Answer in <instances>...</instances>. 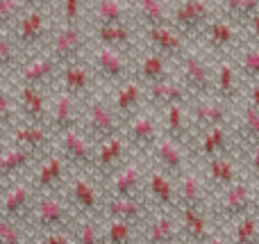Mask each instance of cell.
<instances>
[{
  "mask_svg": "<svg viewBox=\"0 0 259 244\" xmlns=\"http://www.w3.org/2000/svg\"><path fill=\"white\" fill-rule=\"evenodd\" d=\"M59 73V66L48 57V55H36L27 64H21L16 71L18 87H32V89L46 91L55 82Z\"/></svg>",
  "mask_w": 259,
  "mask_h": 244,
  "instance_id": "cell-15",
  "label": "cell"
},
{
  "mask_svg": "<svg viewBox=\"0 0 259 244\" xmlns=\"http://www.w3.org/2000/svg\"><path fill=\"white\" fill-rule=\"evenodd\" d=\"M32 244H73V237L71 233H46L39 240H32Z\"/></svg>",
  "mask_w": 259,
  "mask_h": 244,
  "instance_id": "cell-52",
  "label": "cell"
},
{
  "mask_svg": "<svg viewBox=\"0 0 259 244\" xmlns=\"http://www.w3.org/2000/svg\"><path fill=\"white\" fill-rule=\"evenodd\" d=\"M94 39L98 46L125 55L137 46V27L134 25H112L94 30Z\"/></svg>",
  "mask_w": 259,
  "mask_h": 244,
  "instance_id": "cell-30",
  "label": "cell"
},
{
  "mask_svg": "<svg viewBox=\"0 0 259 244\" xmlns=\"http://www.w3.org/2000/svg\"><path fill=\"white\" fill-rule=\"evenodd\" d=\"M21 5L27 9H44L46 5H48V0H21Z\"/></svg>",
  "mask_w": 259,
  "mask_h": 244,
  "instance_id": "cell-53",
  "label": "cell"
},
{
  "mask_svg": "<svg viewBox=\"0 0 259 244\" xmlns=\"http://www.w3.org/2000/svg\"><path fill=\"white\" fill-rule=\"evenodd\" d=\"M180 226L175 213H155V217L146 219L141 233V244H180Z\"/></svg>",
  "mask_w": 259,
  "mask_h": 244,
  "instance_id": "cell-20",
  "label": "cell"
},
{
  "mask_svg": "<svg viewBox=\"0 0 259 244\" xmlns=\"http://www.w3.org/2000/svg\"><path fill=\"white\" fill-rule=\"evenodd\" d=\"M134 12L130 0H94L89 12V25L94 30L112 25H132Z\"/></svg>",
  "mask_w": 259,
  "mask_h": 244,
  "instance_id": "cell-12",
  "label": "cell"
},
{
  "mask_svg": "<svg viewBox=\"0 0 259 244\" xmlns=\"http://www.w3.org/2000/svg\"><path fill=\"white\" fill-rule=\"evenodd\" d=\"M259 237V228H257V215L250 213L246 217L234 222V231H232V240L230 244H257Z\"/></svg>",
  "mask_w": 259,
  "mask_h": 244,
  "instance_id": "cell-45",
  "label": "cell"
},
{
  "mask_svg": "<svg viewBox=\"0 0 259 244\" xmlns=\"http://www.w3.org/2000/svg\"><path fill=\"white\" fill-rule=\"evenodd\" d=\"M84 53H87V34L82 27H59V32L53 34L48 57L59 68L80 62Z\"/></svg>",
  "mask_w": 259,
  "mask_h": 244,
  "instance_id": "cell-8",
  "label": "cell"
},
{
  "mask_svg": "<svg viewBox=\"0 0 259 244\" xmlns=\"http://www.w3.org/2000/svg\"><path fill=\"white\" fill-rule=\"evenodd\" d=\"M59 71H62V85H64L62 91H66L68 96L80 98V96H84L89 91L91 78H89V68L84 64L75 62V64H68V66H62Z\"/></svg>",
  "mask_w": 259,
  "mask_h": 244,
  "instance_id": "cell-41",
  "label": "cell"
},
{
  "mask_svg": "<svg viewBox=\"0 0 259 244\" xmlns=\"http://www.w3.org/2000/svg\"><path fill=\"white\" fill-rule=\"evenodd\" d=\"M80 128V105L77 98L68 96L66 91H59L53 100V108H48V130L50 132H68Z\"/></svg>",
  "mask_w": 259,
  "mask_h": 244,
  "instance_id": "cell-17",
  "label": "cell"
},
{
  "mask_svg": "<svg viewBox=\"0 0 259 244\" xmlns=\"http://www.w3.org/2000/svg\"><path fill=\"white\" fill-rule=\"evenodd\" d=\"M255 205H257L255 181H237L228 190L219 192V201L214 203V213L219 219L237 222V219L255 213Z\"/></svg>",
  "mask_w": 259,
  "mask_h": 244,
  "instance_id": "cell-3",
  "label": "cell"
},
{
  "mask_svg": "<svg viewBox=\"0 0 259 244\" xmlns=\"http://www.w3.org/2000/svg\"><path fill=\"white\" fill-rule=\"evenodd\" d=\"M123 164H125V140H123L121 135L109 137V140L100 142V144L96 146L91 171H94L100 181H107Z\"/></svg>",
  "mask_w": 259,
  "mask_h": 244,
  "instance_id": "cell-13",
  "label": "cell"
},
{
  "mask_svg": "<svg viewBox=\"0 0 259 244\" xmlns=\"http://www.w3.org/2000/svg\"><path fill=\"white\" fill-rule=\"evenodd\" d=\"M14 146L27 151L39 160V155H48L50 151V130L48 126H34V123H21L14 128Z\"/></svg>",
  "mask_w": 259,
  "mask_h": 244,
  "instance_id": "cell-24",
  "label": "cell"
},
{
  "mask_svg": "<svg viewBox=\"0 0 259 244\" xmlns=\"http://www.w3.org/2000/svg\"><path fill=\"white\" fill-rule=\"evenodd\" d=\"M82 112L84 114H80V119H82L80 132L91 142V144L98 146L100 142L109 140V137L121 135L123 123L114 117L109 103H105V100H100V98H91L89 103L84 105Z\"/></svg>",
  "mask_w": 259,
  "mask_h": 244,
  "instance_id": "cell-2",
  "label": "cell"
},
{
  "mask_svg": "<svg viewBox=\"0 0 259 244\" xmlns=\"http://www.w3.org/2000/svg\"><path fill=\"white\" fill-rule=\"evenodd\" d=\"M0 244H32V240L23 224L0 217Z\"/></svg>",
  "mask_w": 259,
  "mask_h": 244,
  "instance_id": "cell-48",
  "label": "cell"
},
{
  "mask_svg": "<svg viewBox=\"0 0 259 244\" xmlns=\"http://www.w3.org/2000/svg\"><path fill=\"white\" fill-rule=\"evenodd\" d=\"M223 7L230 23L248 25L259 18V0H223Z\"/></svg>",
  "mask_w": 259,
  "mask_h": 244,
  "instance_id": "cell-42",
  "label": "cell"
},
{
  "mask_svg": "<svg viewBox=\"0 0 259 244\" xmlns=\"http://www.w3.org/2000/svg\"><path fill=\"white\" fill-rule=\"evenodd\" d=\"M25 7L21 5V0H0V32L5 27H14L16 21L23 16Z\"/></svg>",
  "mask_w": 259,
  "mask_h": 244,
  "instance_id": "cell-49",
  "label": "cell"
},
{
  "mask_svg": "<svg viewBox=\"0 0 259 244\" xmlns=\"http://www.w3.org/2000/svg\"><path fill=\"white\" fill-rule=\"evenodd\" d=\"M189 121L184 114V105H168L164 110V137L175 144L184 146L189 142Z\"/></svg>",
  "mask_w": 259,
  "mask_h": 244,
  "instance_id": "cell-39",
  "label": "cell"
},
{
  "mask_svg": "<svg viewBox=\"0 0 259 244\" xmlns=\"http://www.w3.org/2000/svg\"><path fill=\"white\" fill-rule=\"evenodd\" d=\"M137 23L143 30L168 25V9L164 0H130Z\"/></svg>",
  "mask_w": 259,
  "mask_h": 244,
  "instance_id": "cell-36",
  "label": "cell"
},
{
  "mask_svg": "<svg viewBox=\"0 0 259 244\" xmlns=\"http://www.w3.org/2000/svg\"><path fill=\"white\" fill-rule=\"evenodd\" d=\"M66 203L75 215H82V219H94L96 215L103 213L105 196L103 192L96 187V183L84 173H77L68 185Z\"/></svg>",
  "mask_w": 259,
  "mask_h": 244,
  "instance_id": "cell-6",
  "label": "cell"
},
{
  "mask_svg": "<svg viewBox=\"0 0 259 244\" xmlns=\"http://www.w3.org/2000/svg\"><path fill=\"white\" fill-rule=\"evenodd\" d=\"M34 199H36V192L32 190L30 181H14L5 190L3 199H0V217L23 224V219H25Z\"/></svg>",
  "mask_w": 259,
  "mask_h": 244,
  "instance_id": "cell-11",
  "label": "cell"
},
{
  "mask_svg": "<svg viewBox=\"0 0 259 244\" xmlns=\"http://www.w3.org/2000/svg\"><path fill=\"white\" fill-rule=\"evenodd\" d=\"M209 21H214V9L209 0H182L173 9L170 27L184 39V37L200 34L209 25Z\"/></svg>",
  "mask_w": 259,
  "mask_h": 244,
  "instance_id": "cell-4",
  "label": "cell"
},
{
  "mask_svg": "<svg viewBox=\"0 0 259 244\" xmlns=\"http://www.w3.org/2000/svg\"><path fill=\"white\" fill-rule=\"evenodd\" d=\"M125 123H127V135L123 137V140L130 142L139 153H148V151H152L155 142L159 140V130H157L155 119L148 117V114H143V112H137Z\"/></svg>",
  "mask_w": 259,
  "mask_h": 244,
  "instance_id": "cell-26",
  "label": "cell"
},
{
  "mask_svg": "<svg viewBox=\"0 0 259 244\" xmlns=\"http://www.w3.org/2000/svg\"><path fill=\"white\" fill-rule=\"evenodd\" d=\"M202 34H205L207 46L219 55L234 53L239 46L237 27H234V23H230L228 18H214V21H209V25L202 30Z\"/></svg>",
  "mask_w": 259,
  "mask_h": 244,
  "instance_id": "cell-29",
  "label": "cell"
},
{
  "mask_svg": "<svg viewBox=\"0 0 259 244\" xmlns=\"http://www.w3.org/2000/svg\"><path fill=\"white\" fill-rule=\"evenodd\" d=\"M103 210H105V217L107 219L125 222V224H132V226H141V224L150 217V210H148V205L143 199H118V196H107Z\"/></svg>",
  "mask_w": 259,
  "mask_h": 244,
  "instance_id": "cell-21",
  "label": "cell"
},
{
  "mask_svg": "<svg viewBox=\"0 0 259 244\" xmlns=\"http://www.w3.org/2000/svg\"><path fill=\"white\" fill-rule=\"evenodd\" d=\"M12 34H14L12 41L21 48V53L36 50L50 34L48 14L44 9H27V12H23V16L12 27Z\"/></svg>",
  "mask_w": 259,
  "mask_h": 244,
  "instance_id": "cell-5",
  "label": "cell"
},
{
  "mask_svg": "<svg viewBox=\"0 0 259 244\" xmlns=\"http://www.w3.org/2000/svg\"><path fill=\"white\" fill-rule=\"evenodd\" d=\"M66 183V162L57 153H48L39 158L30 185L36 194H59V187Z\"/></svg>",
  "mask_w": 259,
  "mask_h": 244,
  "instance_id": "cell-9",
  "label": "cell"
},
{
  "mask_svg": "<svg viewBox=\"0 0 259 244\" xmlns=\"http://www.w3.org/2000/svg\"><path fill=\"white\" fill-rule=\"evenodd\" d=\"M150 201L155 213H175L178 199H175V181L166 176L159 169L148 171L146 183H143V201Z\"/></svg>",
  "mask_w": 259,
  "mask_h": 244,
  "instance_id": "cell-10",
  "label": "cell"
},
{
  "mask_svg": "<svg viewBox=\"0 0 259 244\" xmlns=\"http://www.w3.org/2000/svg\"><path fill=\"white\" fill-rule=\"evenodd\" d=\"M155 151L157 164H159V171H164L166 176H170L173 181H178L184 171H187V153H184V146L175 144V142L166 140V137H159L152 146Z\"/></svg>",
  "mask_w": 259,
  "mask_h": 244,
  "instance_id": "cell-22",
  "label": "cell"
},
{
  "mask_svg": "<svg viewBox=\"0 0 259 244\" xmlns=\"http://www.w3.org/2000/svg\"><path fill=\"white\" fill-rule=\"evenodd\" d=\"M16 110L23 114L25 123L48 126V100L44 91L32 89V87H18Z\"/></svg>",
  "mask_w": 259,
  "mask_h": 244,
  "instance_id": "cell-25",
  "label": "cell"
},
{
  "mask_svg": "<svg viewBox=\"0 0 259 244\" xmlns=\"http://www.w3.org/2000/svg\"><path fill=\"white\" fill-rule=\"evenodd\" d=\"M75 222V213L66 203V199L59 194H36L23 219V226L27 233L46 235V233H71Z\"/></svg>",
  "mask_w": 259,
  "mask_h": 244,
  "instance_id": "cell-1",
  "label": "cell"
},
{
  "mask_svg": "<svg viewBox=\"0 0 259 244\" xmlns=\"http://www.w3.org/2000/svg\"><path fill=\"white\" fill-rule=\"evenodd\" d=\"M175 199H178V208H205L207 190L200 173L193 171V169H187L175 181Z\"/></svg>",
  "mask_w": 259,
  "mask_h": 244,
  "instance_id": "cell-23",
  "label": "cell"
},
{
  "mask_svg": "<svg viewBox=\"0 0 259 244\" xmlns=\"http://www.w3.org/2000/svg\"><path fill=\"white\" fill-rule=\"evenodd\" d=\"M170 78V71H168V62H166L161 55L157 53H146L141 55L139 59V66H137V82L143 87H152L157 82L166 80Z\"/></svg>",
  "mask_w": 259,
  "mask_h": 244,
  "instance_id": "cell-37",
  "label": "cell"
},
{
  "mask_svg": "<svg viewBox=\"0 0 259 244\" xmlns=\"http://www.w3.org/2000/svg\"><path fill=\"white\" fill-rule=\"evenodd\" d=\"M82 0H62V27H80Z\"/></svg>",
  "mask_w": 259,
  "mask_h": 244,
  "instance_id": "cell-51",
  "label": "cell"
},
{
  "mask_svg": "<svg viewBox=\"0 0 259 244\" xmlns=\"http://www.w3.org/2000/svg\"><path fill=\"white\" fill-rule=\"evenodd\" d=\"M14 117H16V98L9 91L0 89V132L12 128Z\"/></svg>",
  "mask_w": 259,
  "mask_h": 244,
  "instance_id": "cell-50",
  "label": "cell"
},
{
  "mask_svg": "<svg viewBox=\"0 0 259 244\" xmlns=\"http://www.w3.org/2000/svg\"><path fill=\"white\" fill-rule=\"evenodd\" d=\"M34 155H30L27 151L18 149V146H7L5 151H0V185L9 181H16L32 162H34Z\"/></svg>",
  "mask_w": 259,
  "mask_h": 244,
  "instance_id": "cell-35",
  "label": "cell"
},
{
  "mask_svg": "<svg viewBox=\"0 0 259 244\" xmlns=\"http://www.w3.org/2000/svg\"><path fill=\"white\" fill-rule=\"evenodd\" d=\"M59 149L62 153H57L59 158L64 160L66 164L77 169H91V162H94L96 155V144H91L84 135L77 130H68L59 135Z\"/></svg>",
  "mask_w": 259,
  "mask_h": 244,
  "instance_id": "cell-14",
  "label": "cell"
},
{
  "mask_svg": "<svg viewBox=\"0 0 259 244\" xmlns=\"http://www.w3.org/2000/svg\"><path fill=\"white\" fill-rule=\"evenodd\" d=\"M237 181H239L237 164H234V160L230 155H216V158L207 160V183L216 192L228 190Z\"/></svg>",
  "mask_w": 259,
  "mask_h": 244,
  "instance_id": "cell-34",
  "label": "cell"
},
{
  "mask_svg": "<svg viewBox=\"0 0 259 244\" xmlns=\"http://www.w3.org/2000/svg\"><path fill=\"white\" fill-rule=\"evenodd\" d=\"M139 226L125 222H116V219H107L103 228V244H137Z\"/></svg>",
  "mask_w": 259,
  "mask_h": 244,
  "instance_id": "cell-43",
  "label": "cell"
},
{
  "mask_svg": "<svg viewBox=\"0 0 259 244\" xmlns=\"http://www.w3.org/2000/svg\"><path fill=\"white\" fill-rule=\"evenodd\" d=\"M21 48L9 37L0 34V73H16L21 66Z\"/></svg>",
  "mask_w": 259,
  "mask_h": 244,
  "instance_id": "cell-46",
  "label": "cell"
},
{
  "mask_svg": "<svg viewBox=\"0 0 259 244\" xmlns=\"http://www.w3.org/2000/svg\"><path fill=\"white\" fill-rule=\"evenodd\" d=\"M180 76L178 82L184 87L187 94H193L198 98H209L211 96V68L200 59V55L184 50L180 55Z\"/></svg>",
  "mask_w": 259,
  "mask_h": 244,
  "instance_id": "cell-7",
  "label": "cell"
},
{
  "mask_svg": "<svg viewBox=\"0 0 259 244\" xmlns=\"http://www.w3.org/2000/svg\"><path fill=\"white\" fill-rule=\"evenodd\" d=\"M237 137L241 140L243 149H255L259 146V105L248 100L241 117L237 121Z\"/></svg>",
  "mask_w": 259,
  "mask_h": 244,
  "instance_id": "cell-40",
  "label": "cell"
},
{
  "mask_svg": "<svg viewBox=\"0 0 259 244\" xmlns=\"http://www.w3.org/2000/svg\"><path fill=\"white\" fill-rule=\"evenodd\" d=\"M109 196L118 199H143V173L137 162H125L116 173L107 178Z\"/></svg>",
  "mask_w": 259,
  "mask_h": 244,
  "instance_id": "cell-19",
  "label": "cell"
},
{
  "mask_svg": "<svg viewBox=\"0 0 259 244\" xmlns=\"http://www.w3.org/2000/svg\"><path fill=\"white\" fill-rule=\"evenodd\" d=\"M141 98H143L141 85L130 78V80L121 82V85L116 87V96H114V100L109 103V108H112L114 117H116L118 121L125 123L139 112V108H141Z\"/></svg>",
  "mask_w": 259,
  "mask_h": 244,
  "instance_id": "cell-28",
  "label": "cell"
},
{
  "mask_svg": "<svg viewBox=\"0 0 259 244\" xmlns=\"http://www.w3.org/2000/svg\"><path fill=\"white\" fill-rule=\"evenodd\" d=\"M175 219L180 226V235L189 244H205L214 235V228H211L205 208H178Z\"/></svg>",
  "mask_w": 259,
  "mask_h": 244,
  "instance_id": "cell-16",
  "label": "cell"
},
{
  "mask_svg": "<svg viewBox=\"0 0 259 244\" xmlns=\"http://www.w3.org/2000/svg\"><path fill=\"white\" fill-rule=\"evenodd\" d=\"M143 37H146V41L152 46V53L161 55L164 59H180V55L187 50L184 39L170 25L143 30Z\"/></svg>",
  "mask_w": 259,
  "mask_h": 244,
  "instance_id": "cell-27",
  "label": "cell"
},
{
  "mask_svg": "<svg viewBox=\"0 0 259 244\" xmlns=\"http://www.w3.org/2000/svg\"><path fill=\"white\" fill-rule=\"evenodd\" d=\"M73 244H103V228L96 219H80L71 228Z\"/></svg>",
  "mask_w": 259,
  "mask_h": 244,
  "instance_id": "cell-44",
  "label": "cell"
},
{
  "mask_svg": "<svg viewBox=\"0 0 259 244\" xmlns=\"http://www.w3.org/2000/svg\"><path fill=\"white\" fill-rule=\"evenodd\" d=\"M237 73H241L246 85H255L259 78V48L255 44H250L248 48L241 50V59H239Z\"/></svg>",
  "mask_w": 259,
  "mask_h": 244,
  "instance_id": "cell-47",
  "label": "cell"
},
{
  "mask_svg": "<svg viewBox=\"0 0 259 244\" xmlns=\"http://www.w3.org/2000/svg\"><path fill=\"white\" fill-rule=\"evenodd\" d=\"M193 126L198 130H209V128H219L228 123V105L221 103L216 98H198L191 110Z\"/></svg>",
  "mask_w": 259,
  "mask_h": 244,
  "instance_id": "cell-31",
  "label": "cell"
},
{
  "mask_svg": "<svg viewBox=\"0 0 259 244\" xmlns=\"http://www.w3.org/2000/svg\"><path fill=\"white\" fill-rule=\"evenodd\" d=\"M94 68L100 76V80H105L107 85H121V82L130 80V64L125 62V55L116 53V50L96 46L94 50Z\"/></svg>",
  "mask_w": 259,
  "mask_h": 244,
  "instance_id": "cell-18",
  "label": "cell"
},
{
  "mask_svg": "<svg viewBox=\"0 0 259 244\" xmlns=\"http://www.w3.org/2000/svg\"><path fill=\"white\" fill-rule=\"evenodd\" d=\"M146 91H148V100H150L155 108H161V110H166L168 105H184L187 103V96H189L187 91H184V87L180 85L173 76L157 82V85H152V87H146Z\"/></svg>",
  "mask_w": 259,
  "mask_h": 244,
  "instance_id": "cell-33",
  "label": "cell"
},
{
  "mask_svg": "<svg viewBox=\"0 0 259 244\" xmlns=\"http://www.w3.org/2000/svg\"><path fill=\"white\" fill-rule=\"evenodd\" d=\"M239 91V78H237V68L232 62L221 59L216 64V71H211V98L221 100V103H230L237 98Z\"/></svg>",
  "mask_w": 259,
  "mask_h": 244,
  "instance_id": "cell-32",
  "label": "cell"
},
{
  "mask_svg": "<svg viewBox=\"0 0 259 244\" xmlns=\"http://www.w3.org/2000/svg\"><path fill=\"white\" fill-rule=\"evenodd\" d=\"M205 244H230V242L225 240L223 235H219V233H214V235H211V237H209V240H207Z\"/></svg>",
  "mask_w": 259,
  "mask_h": 244,
  "instance_id": "cell-54",
  "label": "cell"
},
{
  "mask_svg": "<svg viewBox=\"0 0 259 244\" xmlns=\"http://www.w3.org/2000/svg\"><path fill=\"white\" fill-rule=\"evenodd\" d=\"M198 155L205 160L216 155H230V130L225 126L202 130L198 137Z\"/></svg>",
  "mask_w": 259,
  "mask_h": 244,
  "instance_id": "cell-38",
  "label": "cell"
}]
</instances>
